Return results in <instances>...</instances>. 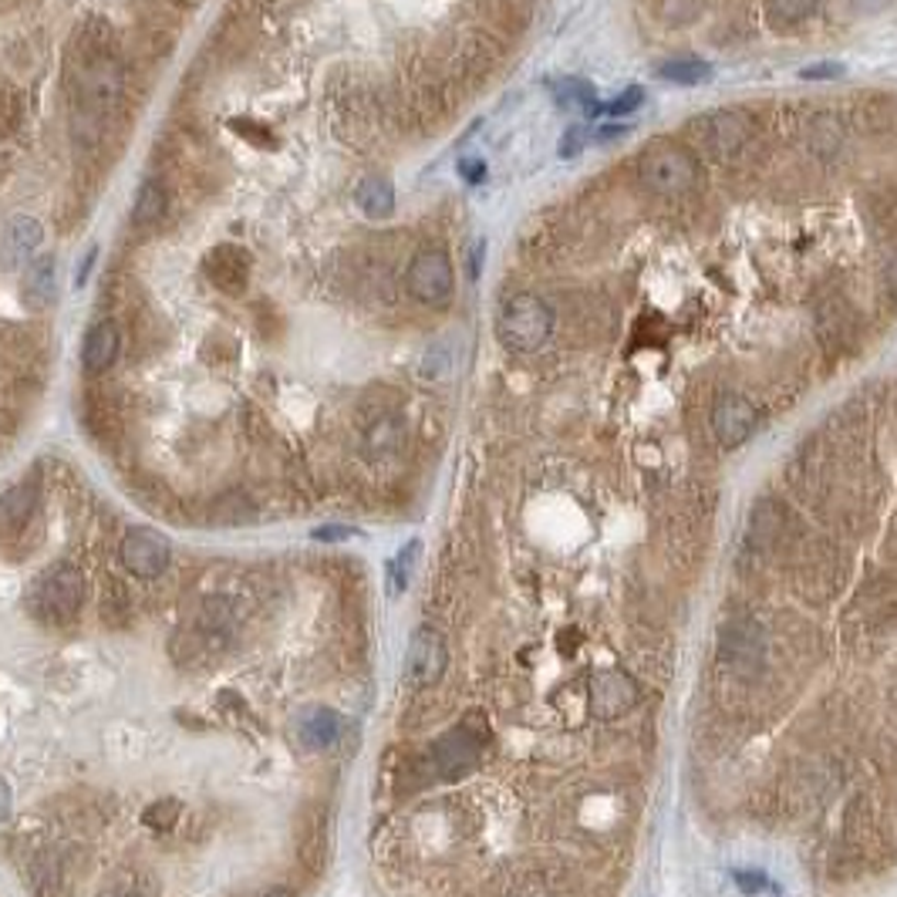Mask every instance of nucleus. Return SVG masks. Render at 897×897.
Listing matches in <instances>:
<instances>
[{"label": "nucleus", "instance_id": "f257e3e1", "mask_svg": "<svg viewBox=\"0 0 897 897\" xmlns=\"http://www.w3.org/2000/svg\"><path fill=\"white\" fill-rule=\"evenodd\" d=\"M68 84L81 118L102 122L122 99L125 71L115 55V31L109 21H84L68 44Z\"/></svg>", "mask_w": 897, "mask_h": 897}, {"label": "nucleus", "instance_id": "f03ea898", "mask_svg": "<svg viewBox=\"0 0 897 897\" xmlns=\"http://www.w3.org/2000/svg\"><path fill=\"white\" fill-rule=\"evenodd\" d=\"M638 179L658 200H682L699 186V159L675 139H655L638 156Z\"/></svg>", "mask_w": 897, "mask_h": 897}, {"label": "nucleus", "instance_id": "7ed1b4c3", "mask_svg": "<svg viewBox=\"0 0 897 897\" xmlns=\"http://www.w3.org/2000/svg\"><path fill=\"white\" fill-rule=\"evenodd\" d=\"M554 334V310L536 294H513L497 314V338L507 351L530 354Z\"/></svg>", "mask_w": 897, "mask_h": 897}, {"label": "nucleus", "instance_id": "20e7f679", "mask_svg": "<svg viewBox=\"0 0 897 897\" xmlns=\"http://www.w3.org/2000/svg\"><path fill=\"white\" fill-rule=\"evenodd\" d=\"M84 580L78 567L55 564L44 570L31 588V611L48 624H68L81 611Z\"/></svg>", "mask_w": 897, "mask_h": 897}, {"label": "nucleus", "instance_id": "39448f33", "mask_svg": "<svg viewBox=\"0 0 897 897\" xmlns=\"http://www.w3.org/2000/svg\"><path fill=\"white\" fill-rule=\"evenodd\" d=\"M749 115L736 112V109H719V112H705L699 118L689 122V136L692 143L708 156V159H733L746 143H749Z\"/></svg>", "mask_w": 897, "mask_h": 897}, {"label": "nucleus", "instance_id": "423d86ee", "mask_svg": "<svg viewBox=\"0 0 897 897\" xmlns=\"http://www.w3.org/2000/svg\"><path fill=\"white\" fill-rule=\"evenodd\" d=\"M406 287L425 307L449 304V297H453V287H456V274H453V260H449V253L439 250V247L419 250L412 257V263H409Z\"/></svg>", "mask_w": 897, "mask_h": 897}, {"label": "nucleus", "instance_id": "0eeeda50", "mask_svg": "<svg viewBox=\"0 0 897 897\" xmlns=\"http://www.w3.org/2000/svg\"><path fill=\"white\" fill-rule=\"evenodd\" d=\"M122 564L128 574H136L143 580H152L159 577L166 567H169V557H172V547L169 541L159 533V530H149V526H136L122 536Z\"/></svg>", "mask_w": 897, "mask_h": 897}, {"label": "nucleus", "instance_id": "6e6552de", "mask_svg": "<svg viewBox=\"0 0 897 897\" xmlns=\"http://www.w3.org/2000/svg\"><path fill=\"white\" fill-rule=\"evenodd\" d=\"M449 661V648L445 638L435 632V627H419L409 641V655H406V682L412 689H429L442 679Z\"/></svg>", "mask_w": 897, "mask_h": 897}, {"label": "nucleus", "instance_id": "1a4fd4ad", "mask_svg": "<svg viewBox=\"0 0 897 897\" xmlns=\"http://www.w3.org/2000/svg\"><path fill=\"white\" fill-rule=\"evenodd\" d=\"M41 240H44V227L34 216L27 213L8 216L0 223V266H4V271H21V266L34 260Z\"/></svg>", "mask_w": 897, "mask_h": 897}, {"label": "nucleus", "instance_id": "9d476101", "mask_svg": "<svg viewBox=\"0 0 897 897\" xmlns=\"http://www.w3.org/2000/svg\"><path fill=\"white\" fill-rule=\"evenodd\" d=\"M756 422H759V412L749 398L729 391V395H719V401L712 406V432L719 439L726 449H736L742 445L752 432H756Z\"/></svg>", "mask_w": 897, "mask_h": 897}, {"label": "nucleus", "instance_id": "9b49d317", "mask_svg": "<svg viewBox=\"0 0 897 897\" xmlns=\"http://www.w3.org/2000/svg\"><path fill=\"white\" fill-rule=\"evenodd\" d=\"M206 266V277L213 281L216 291L223 294H243L247 284H250V253L237 243H219L206 253L203 260Z\"/></svg>", "mask_w": 897, "mask_h": 897}, {"label": "nucleus", "instance_id": "f8f14e48", "mask_svg": "<svg viewBox=\"0 0 897 897\" xmlns=\"http://www.w3.org/2000/svg\"><path fill=\"white\" fill-rule=\"evenodd\" d=\"M719 655L733 668H742V671L756 668L762 661V655H767V635H762L759 624H752V621H733L719 635Z\"/></svg>", "mask_w": 897, "mask_h": 897}, {"label": "nucleus", "instance_id": "ddd939ff", "mask_svg": "<svg viewBox=\"0 0 897 897\" xmlns=\"http://www.w3.org/2000/svg\"><path fill=\"white\" fill-rule=\"evenodd\" d=\"M432 762H435L439 776L456 780V776L469 773V770L476 767V762H479V739L469 736L466 729L449 733V736H442V739L432 746Z\"/></svg>", "mask_w": 897, "mask_h": 897}, {"label": "nucleus", "instance_id": "4468645a", "mask_svg": "<svg viewBox=\"0 0 897 897\" xmlns=\"http://www.w3.org/2000/svg\"><path fill=\"white\" fill-rule=\"evenodd\" d=\"M638 705V689L635 682L621 675V671H604L591 682V708L601 719H617L627 708Z\"/></svg>", "mask_w": 897, "mask_h": 897}, {"label": "nucleus", "instance_id": "2eb2a0df", "mask_svg": "<svg viewBox=\"0 0 897 897\" xmlns=\"http://www.w3.org/2000/svg\"><path fill=\"white\" fill-rule=\"evenodd\" d=\"M55 287H58V266L55 257H34L24 266V281H21V300L27 310H44L52 307L55 300Z\"/></svg>", "mask_w": 897, "mask_h": 897}, {"label": "nucleus", "instance_id": "dca6fc26", "mask_svg": "<svg viewBox=\"0 0 897 897\" xmlns=\"http://www.w3.org/2000/svg\"><path fill=\"white\" fill-rule=\"evenodd\" d=\"M118 328L112 321H95L92 328H88L84 334V344H81V362H84V372H92V375H105L112 365H115V357H118Z\"/></svg>", "mask_w": 897, "mask_h": 897}, {"label": "nucleus", "instance_id": "f3484780", "mask_svg": "<svg viewBox=\"0 0 897 897\" xmlns=\"http://www.w3.org/2000/svg\"><path fill=\"white\" fill-rule=\"evenodd\" d=\"M37 507V489L31 482H18L8 492H0V536L18 533Z\"/></svg>", "mask_w": 897, "mask_h": 897}, {"label": "nucleus", "instance_id": "a211bd4d", "mask_svg": "<svg viewBox=\"0 0 897 897\" xmlns=\"http://www.w3.org/2000/svg\"><path fill=\"white\" fill-rule=\"evenodd\" d=\"M297 736L304 746L310 749H321V746H331L338 736H341V719L338 712L331 708H310L297 719Z\"/></svg>", "mask_w": 897, "mask_h": 897}, {"label": "nucleus", "instance_id": "6ab92c4d", "mask_svg": "<svg viewBox=\"0 0 897 897\" xmlns=\"http://www.w3.org/2000/svg\"><path fill=\"white\" fill-rule=\"evenodd\" d=\"M401 435H406V429H401V419L395 412L372 416L365 429V449L372 456H391L401 445Z\"/></svg>", "mask_w": 897, "mask_h": 897}, {"label": "nucleus", "instance_id": "aec40b11", "mask_svg": "<svg viewBox=\"0 0 897 897\" xmlns=\"http://www.w3.org/2000/svg\"><path fill=\"white\" fill-rule=\"evenodd\" d=\"M354 203H357V209H362V213L382 219V216H391V209H395V190H391L388 179L368 175V179H362V186H357Z\"/></svg>", "mask_w": 897, "mask_h": 897}, {"label": "nucleus", "instance_id": "412c9836", "mask_svg": "<svg viewBox=\"0 0 897 897\" xmlns=\"http://www.w3.org/2000/svg\"><path fill=\"white\" fill-rule=\"evenodd\" d=\"M169 206V193L166 186L159 183V179H146L139 196H136V209H132V219L139 223V227H149V223H156Z\"/></svg>", "mask_w": 897, "mask_h": 897}, {"label": "nucleus", "instance_id": "4be33fe9", "mask_svg": "<svg viewBox=\"0 0 897 897\" xmlns=\"http://www.w3.org/2000/svg\"><path fill=\"white\" fill-rule=\"evenodd\" d=\"M658 75L671 84H702L708 81L712 68L702 58H675V61L658 65Z\"/></svg>", "mask_w": 897, "mask_h": 897}, {"label": "nucleus", "instance_id": "5701e85b", "mask_svg": "<svg viewBox=\"0 0 897 897\" xmlns=\"http://www.w3.org/2000/svg\"><path fill=\"white\" fill-rule=\"evenodd\" d=\"M24 118V99L11 84H0V136H14Z\"/></svg>", "mask_w": 897, "mask_h": 897}, {"label": "nucleus", "instance_id": "b1692460", "mask_svg": "<svg viewBox=\"0 0 897 897\" xmlns=\"http://www.w3.org/2000/svg\"><path fill=\"white\" fill-rule=\"evenodd\" d=\"M557 102L560 105H580V109H588V112H594V88L588 84V81H580V78H567V81H560L557 88Z\"/></svg>", "mask_w": 897, "mask_h": 897}, {"label": "nucleus", "instance_id": "393cba45", "mask_svg": "<svg viewBox=\"0 0 897 897\" xmlns=\"http://www.w3.org/2000/svg\"><path fill=\"white\" fill-rule=\"evenodd\" d=\"M641 102H645V92L635 84V88H627V92H621V95L611 99V102H598L594 112H598V115H627V112H638Z\"/></svg>", "mask_w": 897, "mask_h": 897}, {"label": "nucleus", "instance_id": "a878e982", "mask_svg": "<svg viewBox=\"0 0 897 897\" xmlns=\"http://www.w3.org/2000/svg\"><path fill=\"white\" fill-rule=\"evenodd\" d=\"M817 8H820V0H773V14L780 21H790V24L806 21Z\"/></svg>", "mask_w": 897, "mask_h": 897}, {"label": "nucleus", "instance_id": "bb28decb", "mask_svg": "<svg viewBox=\"0 0 897 897\" xmlns=\"http://www.w3.org/2000/svg\"><path fill=\"white\" fill-rule=\"evenodd\" d=\"M733 881H736V887H739L746 897H756V894L767 890V874H762V871H752V867L736 871V874H733Z\"/></svg>", "mask_w": 897, "mask_h": 897}, {"label": "nucleus", "instance_id": "cd10ccee", "mask_svg": "<svg viewBox=\"0 0 897 897\" xmlns=\"http://www.w3.org/2000/svg\"><path fill=\"white\" fill-rule=\"evenodd\" d=\"M206 344L216 348V351H203V354H206V362H213V365H219V357H223V354H227L230 362H237V354H240V351H237V341H234L230 334H213V338H206Z\"/></svg>", "mask_w": 897, "mask_h": 897}, {"label": "nucleus", "instance_id": "c85d7f7f", "mask_svg": "<svg viewBox=\"0 0 897 897\" xmlns=\"http://www.w3.org/2000/svg\"><path fill=\"white\" fill-rule=\"evenodd\" d=\"M507 897H554V894H550V887L541 877H523L520 884H513L507 890Z\"/></svg>", "mask_w": 897, "mask_h": 897}, {"label": "nucleus", "instance_id": "c756f323", "mask_svg": "<svg viewBox=\"0 0 897 897\" xmlns=\"http://www.w3.org/2000/svg\"><path fill=\"white\" fill-rule=\"evenodd\" d=\"M588 146V132L584 128H567L564 132V143H560V156L570 159V156H580Z\"/></svg>", "mask_w": 897, "mask_h": 897}, {"label": "nucleus", "instance_id": "7c9ffc66", "mask_svg": "<svg viewBox=\"0 0 897 897\" xmlns=\"http://www.w3.org/2000/svg\"><path fill=\"white\" fill-rule=\"evenodd\" d=\"M445 372H449V351H445V348L425 354V362H422V375H425V378H442Z\"/></svg>", "mask_w": 897, "mask_h": 897}, {"label": "nucleus", "instance_id": "2f4dec72", "mask_svg": "<svg viewBox=\"0 0 897 897\" xmlns=\"http://www.w3.org/2000/svg\"><path fill=\"white\" fill-rule=\"evenodd\" d=\"M175 814H179V803H162V806H152V810L146 814V820L152 827H172L175 824Z\"/></svg>", "mask_w": 897, "mask_h": 897}, {"label": "nucleus", "instance_id": "473e14b6", "mask_svg": "<svg viewBox=\"0 0 897 897\" xmlns=\"http://www.w3.org/2000/svg\"><path fill=\"white\" fill-rule=\"evenodd\" d=\"M843 75V68L840 65H810V68H803L799 71V78H806V81H827V78H840Z\"/></svg>", "mask_w": 897, "mask_h": 897}, {"label": "nucleus", "instance_id": "72a5a7b5", "mask_svg": "<svg viewBox=\"0 0 897 897\" xmlns=\"http://www.w3.org/2000/svg\"><path fill=\"white\" fill-rule=\"evenodd\" d=\"M459 175L466 179V183H479V179L486 175V162L476 159V156H469V159L459 162Z\"/></svg>", "mask_w": 897, "mask_h": 897}, {"label": "nucleus", "instance_id": "f704fd0d", "mask_svg": "<svg viewBox=\"0 0 897 897\" xmlns=\"http://www.w3.org/2000/svg\"><path fill=\"white\" fill-rule=\"evenodd\" d=\"M11 806H14V799H11V786H8V780L0 776V824H4L8 817H11Z\"/></svg>", "mask_w": 897, "mask_h": 897}, {"label": "nucleus", "instance_id": "c9c22d12", "mask_svg": "<svg viewBox=\"0 0 897 897\" xmlns=\"http://www.w3.org/2000/svg\"><path fill=\"white\" fill-rule=\"evenodd\" d=\"M624 132H627L624 125H601L594 139H598V143H614V139H621V136H624Z\"/></svg>", "mask_w": 897, "mask_h": 897}, {"label": "nucleus", "instance_id": "e433bc0d", "mask_svg": "<svg viewBox=\"0 0 897 897\" xmlns=\"http://www.w3.org/2000/svg\"><path fill=\"white\" fill-rule=\"evenodd\" d=\"M260 897H294V890L291 887H271V890L260 894Z\"/></svg>", "mask_w": 897, "mask_h": 897}, {"label": "nucleus", "instance_id": "4c0bfd02", "mask_svg": "<svg viewBox=\"0 0 897 897\" xmlns=\"http://www.w3.org/2000/svg\"><path fill=\"white\" fill-rule=\"evenodd\" d=\"M125 897H143V894H125Z\"/></svg>", "mask_w": 897, "mask_h": 897}]
</instances>
